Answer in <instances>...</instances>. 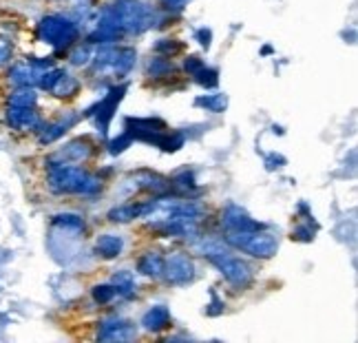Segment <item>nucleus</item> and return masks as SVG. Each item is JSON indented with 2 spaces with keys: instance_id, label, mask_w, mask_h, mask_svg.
<instances>
[{
  "instance_id": "nucleus-12",
  "label": "nucleus",
  "mask_w": 358,
  "mask_h": 343,
  "mask_svg": "<svg viewBox=\"0 0 358 343\" xmlns=\"http://www.w3.org/2000/svg\"><path fill=\"white\" fill-rule=\"evenodd\" d=\"M155 202H146V204H122L117 209L108 211V219L111 222H120V224H127V222H133L137 217H144L153 211Z\"/></svg>"
},
{
  "instance_id": "nucleus-5",
  "label": "nucleus",
  "mask_w": 358,
  "mask_h": 343,
  "mask_svg": "<svg viewBox=\"0 0 358 343\" xmlns=\"http://www.w3.org/2000/svg\"><path fill=\"white\" fill-rule=\"evenodd\" d=\"M208 259L219 270H222V274L226 277L228 284L237 286V288H245L248 284L252 281V268L248 266L245 262H241L239 257H232L230 253H226L224 248L208 255Z\"/></svg>"
},
{
  "instance_id": "nucleus-15",
  "label": "nucleus",
  "mask_w": 358,
  "mask_h": 343,
  "mask_svg": "<svg viewBox=\"0 0 358 343\" xmlns=\"http://www.w3.org/2000/svg\"><path fill=\"white\" fill-rule=\"evenodd\" d=\"M124 248V241L120 235H100L95 241V251L104 259H115Z\"/></svg>"
},
{
  "instance_id": "nucleus-20",
  "label": "nucleus",
  "mask_w": 358,
  "mask_h": 343,
  "mask_svg": "<svg viewBox=\"0 0 358 343\" xmlns=\"http://www.w3.org/2000/svg\"><path fill=\"white\" fill-rule=\"evenodd\" d=\"M78 89H80V82L73 76H69V74L62 71V76L58 78V82L53 85L51 93L58 95V98H73V95L78 93Z\"/></svg>"
},
{
  "instance_id": "nucleus-8",
  "label": "nucleus",
  "mask_w": 358,
  "mask_h": 343,
  "mask_svg": "<svg viewBox=\"0 0 358 343\" xmlns=\"http://www.w3.org/2000/svg\"><path fill=\"white\" fill-rule=\"evenodd\" d=\"M7 122H9V127L16 131H40V127H43L36 108H29V106H9Z\"/></svg>"
},
{
  "instance_id": "nucleus-30",
  "label": "nucleus",
  "mask_w": 358,
  "mask_h": 343,
  "mask_svg": "<svg viewBox=\"0 0 358 343\" xmlns=\"http://www.w3.org/2000/svg\"><path fill=\"white\" fill-rule=\"evenodd\" d=\"M182 49V45H169V40H162V43H157V51L164 53V56H175V53Z\"/></svg>"
},
{
  "instance_id": "nucleus-3",
  "label": "nucleus",
  "mask_w": 358,
  "mask_h": 343,
  "mask_svg": "<svg viewBox=\"0 0 358 343\" xmlns=\"http://www.w3.org/2000/svg\"><path fill=\"white\" fill-rule=\"evenodd\" d=\"M38 34L45 43L64 49L78 40V27L64 16H45L38 24Z\"/></svg>"
},
{
  "instance_id": "nucleus-33",
  "label": "nucleus",
  "mask_w": 358,
  "mask_h": 343,
  "mask_svg": "<svg viewBox=\"0 0 358 343\" xmlns=\"http://www.w3.org/2000/svg\"><path fill=\"white\" fill-rule=\"evenodd\" d=\"M292 235L296 237V239H303V241H310L312 239V232L308 230V228H296Z\"/></svg>"
},
{
  "instance_id": "nucleus-31",
  "label": "nucleus",
  "mask_w": 358,
  "mask_h": 343,
  "mask_svg": "<svg viewBox=\"0 0 358 343\" xmlns=\"http://www.w3.org/2000/svg\"><path fill=\"white\" fill-rule=\"evenodd\" d=\"M162 3H164V7L171 9V11H182L186 7L188 0H162Z\"/></svg>"
},
{
  "instance_id": "nucleus-16",
  "label": "nucleus",
  "mask_w": 358,
  "mask_h": 343,
  "mask_svg": "<svg viewBox=\"0 0 358 343\" xmlns=\"http://www.w3.org/2000/svg\"><path fill=\"white\" fill-rule=\"evenodd\" d=\"M137 270L146 274V277L157 279L164 272V257L159 253H146L140 257V262H137Z\"/></svg>"
},
{
  "instance_id": "nucleus-17",
  "label": "nucleus",
  "mask_w": 358,
  "mask_h": 343,
  "mask_svg": "<svg viewBox=\"0 0 358 343\" xmlns=\"http://www.w3.org/2000/svg\"><path fill=\"white\" fill-rule=\"evenodd\" d=\"M135 180L140 182V188H146L150 193H166L171 188V182L164 180L162 175H155V173H148V171H140L135 175Z\"/></svg>"
},
{
  "instance_id": "nucleus-27",
  "label": "nucleus",
  "mask_w": 358,
  "mask_h": 343,
  "mask_svg": "<svg viewBox=\"0 0 358 343\" xmlns=\"http://www.w3.org/2000/svg\"><path fill=\"white\" fill-rule=\"evenodd\" d=\"M201 106L206 108H210V111H224L226 108V95H210V98H206V100H199Z\"/></svg>"
},
{
  "instance_id": "nucleus-7",
  "label": "nucleus",
  "mask_w": 358,
  "mask_h": 343,
  "mask_svg": "<svg viewBox=\"0 0 358 343\" xmlns=\"http://www.w3.org/2000/svg\"><path fill=\"white\" fill-rule=\"evenodd\" d=\"M135 337H137L135 326L127 319H120V317L104 319L98 330L100 341H133Z\"/></svg>"
},
{
  "instance_id": "nucleus-13",
  "label": "nucleus",
  "mask_w": 358,
  "mask_h": 343,
  "mask_svg": "<svg viewBox=\"0 0 358 343\" xmlns=\"http://www.w3.org/2000/svg\"><path fill=\"white\" fill-rule=\"evenodd\" d=\"M142 326L146 328L148 332H162V330H166V328L171 326V312H169V308H164V306L150 308L144 314V317H142Z\"/></svg>"
},
{
  "instance_id": "nucleus-6",
  "label": "nucleus",
  "mask_w": 358,
  "mask_h": 343,
  "mask_svg": "<svg viewBox=\"0 0 358 343\" xmlns=\"http://www.w3.org/2000/svg\"><path fill=\"white\" fill-rule=\"evenodd\" d=\"M164 277L173 286H184L195 279V264L184 253H173L169 259H164Z\"/></svg>"
},
{
  "instance_id": "nucleus-2",
  "label": "nucleus",
  "mask_w": 358,
  "mask_h": 343,
  "mask_svg": "<svg viewBox=\"0 0 358 343\" xmlns=\"http://www.w3.org/2000/svg\"><path fill=\"white\" fill-rule=\"evenodd\" d=\"M226 241L235 248L252 255L257 259H270L277 255L279 251V239L266 232L264 228H257V230H239V232H230L226 235Z\"/></svg>"
},
{
  "instance_id": "nucleus-23",
  "label": "nucleus",
  "mask_w": 358,
  "mask_h": 343,
  "mask_svg": "<svg viewBox=\"0 0 358 343\" xmlns=\"http://www.w3.org/2000/svg\"><path fill=\"white\" fill-rule=\"evenodd\" d=\"M120 295V290L115 286H95L93 288V299L98 304H111V301Z\"/></svg>"
},
{
  "instance_id": "nucleus-32",
  "label": "nucleus",
  "mask_w": 358,
  "mask_h": 343,
  "mask_svg": "<svg viewBox=\"0 0 358 343\" xmlns=\"http://www.w3.org/2000/svg\"><path fill=\"white\" fill-rule=\"evenodd\" d=\"M201 66H203V62H201L199 58H188V60H186V71L192 74V76H195Z\"/></svg>"
},
{
  "instance_id": "nucleus-4",
  "label": "nucleus",
  "mask_w": 358,
  "mask_h": 343,
  "mask_svg": "<svg viewBox=\"0 0 358 343\" xmlns=\"http://www.w3.org/2000/svg\"><path fill=\"white\" fill-rule=\"evenodd\" d=\"M120 22H122V29L129 31V34H140L144 31L146 27H150L153 22V13L146 9V5H142L140 0H115L113 3Z\"/></svg>"
},
{
  "instance_id": "nucleus-22",
  "label": "nucleus",
  "mask_w": 358,
  "mask_h": 343,
  "mask_svg": "<svg viewBox=\"0 0 358 343\" xmlns=\"http://www.w3.org/2000/svg\"><path fill=\"white\" fill-rule=\"evenodd\" d=\"M173 74V62L169 58H153L148 62V76L153 78H164Z\"/></svg>"
},
{
  "instance_id": "nucleus-28",
  "label": "nucleus",
  "mask_w": 358,
  "mask_h": 343,
  "mask_svg": "<svg viewBox=\"0 0 358 343\" xmlns=\"http://www.w3.org/2000/svg\"><path fill=\"white\" fill-rule=\"evenodd\" d=\"M195 78H197L199 85H203V87H215L217 85V71H213V69L201 66L199 71L195 74Z\"/></svg>"
},
{
  "instance_id": "nucleus-10",
  "label": "nucleus",
  "mask_w": 358,
  "mask_h": 343,
  "mask_svg": "<svg viewBox=\"0 0 358 343\" xmlns=\"http://www.w3.org/2000/svg\"><path fill=\"white\" fill-rule=\"evenodd\" d=\"M222 224L226 226V230L230 232H239V230H257V228H264L259 222L248 217L245 211H241L239 206H228L222 215Z\"/></svg>"
},
{
  "instance_id": "nucleus-9",
  "label": "nucleus",
  "mask_w": 358,
  "mask_h": 343,
  "mask_svg": "<svg viewBox=\"0 0 358 343\" xmlns=\"http://www.w3.org/2000/svg\"><path fill=\"white\" fill-rule=\"evenodd\" d=\"M43 71H45V69L40 66L38 62H18V64L11 66L9 82H11V85H16V87H31L40 80Z\"/></svg>"
},
{
  "instance_id": "nucleus-25",
  "label": "nucleus",
  "mask_w": 358,
  "mask_h": 343,
  "mask_svg": "<svg viewBox=\"0 0 358 343\" xmlns=\"http://www.w3.org/2000/svg\"><path fill=\"white\" fill-rule=\"evenodd\" d=\"M113 286L120 290V295H129L135 288V279L131 272H117L113 277Z\"/></svg>"
},
{
  "instance_id": "nucleus-29",
  "label": "nucleus",
  "mask_w": 358,
  "mask_h": 343,
  "mask_svg": "<svg viewBox=\"0 0 358 343\" xmlns=\"http://www.w3.org/2000/svg\"><path fill=\"white\" fill-rule=\"evenodd\" d=\"M91 60V49L89 47H76V51L71 53V62L73 64H87Z\"/></svg>"
},
{
  "instance_id": "nucleus-21",
  "label": "nucleus",
  "mask_w": 358,
  "mask_h": 343,
  "mask_svg": "<svg viewBox=\"0 0 358 343\" xmlns=\"http://www.w3.org/2000/svg\"><path fill=\"white\" fill-rule=\"evenodd\" d=\"M135 51L133 49H117V58H115V64H113V74L115 76H127L133 64H135Z\"/></svg>"
},
{
  "instance_id": "nucleus-34",
  "label": "nucleus",
  "mask_w": 358,
  "mask_h": 343,
  "mask_svg": "<svg viewBox=\"0 0 358 343\" xmlns=\"http://www.w3.org/2000/svg\"><path fill=\"white\" fill-rule=\"evenodd\" d=\"M197 36H199V40H201V45H203V47H208V45H210V43H208V40H210V31H199Z\"/></svg>"
},
{
  "instance_id": "nucleus-18",
  "label": "nucleus",
  "mask_w": 358,
  "mask_h": 343,
  "mask_svg": "<svg viewBox=\"0 0 358 343\" xmlns=\"http://www.w3.org/2000/svg\"><path fill=\"white\" fill-rule=\"evenodd\" d=\"M122 93H124V87L122 89H113L111 93H108V98L98 106V120L102 118V125H100V129H102V133L106 131V127H108V120H111V115H113V108H115V104L120 102V98H122Z\"/></svg>"
},
{
  "instance_id": "nucleus-19",
  "label": "nucleus",
  "mask_w": 358,
  "mask_h": 343,
  "mask_svg": "<svg viewBox=\"0 0 358 343\" xmlns=\"http://www.w3.org/2000/svg\"><path fill=\"white\" fill-rule=\"evenodd\" d=\"M36 104H38V93L31 87H16V91L9 95V106H29V108H36Z\"/></svg>"
},
{
  "instance_id": "nucleus-11",
  "label": "nucleus",
  "mask_w": 358,
  "mask_h": 343,
  "mask_svg": "<svg viewBox=\"0 0 358 343\" xmlns=\"http://www.w3.org/2000/svg\"><path fill=\"white\" fill-rule=\"evenodd\" d=\"M91 155H93V144L89 140H73V142H69L53 160L62 162V164H82Z\"/></svg>"
},
{
  "instance_id": "nucleus-1",
  "label": "nucleus",
  "mask_w": 358,
  "mask_h": 343,
  "mask_svg": "<svg viewBox=\"0 0 358 343\" xmlns=\"http://www.w3.org/2000/svg\"><path fill=\"white\" fill-rule=\"evenodd\" d=\"M47 184L51 193L56 195H93L102 188V182L89 171L56 160L49 162Z\"/></svg>"
},
{
  "instance_id": "nucleus-14",
  "label": "nucleus",
  "mask_w": 358,
  "mask_h": 343,
  "mask_svg": "<svg viewBox=\"0 0 358 343\" xmlns=\"http://www.w3.org/2000/svg\"><path fill=\"white\" fill-rule=\"evenodd\" d=\"M76 115H69V118H62L58 122H53V125H47V127H40V142L43 144H51L56 142L58 137H62L69 129L76 125Z\"/></svg>"
},
{
  "instance_id": "nucleus-26",
  "label": "nucleus",
  "mask_w": 358,
  "mask_h": 343,
  "mask_svg": "<svg viewBox=\"0 0 358 343\" xmlns=\"http://www.w3.org/2000/svg\"><path fill=\"white\" fill-rule=\"evenodd\" d=\"M11 56H13V43L7 36L0 34V66L7 64L11 60Z\"/></svg>"
},
{
  "instance_id": "nucleus-24",
  "label": "nucleus",
  "mask_w": 358,
  "mask_h": 343,
  "mask_svg": "<svg viewBox=\"0 0 358 343\" xmlns=\"http://www.w3.org/2000/svg\"><path fill=\"white\" fill-rule=\"evenodd\" d=\"M53 224L62 228H71V230H85V222H82L78 215H56L53 217Z\"/></svg>"
}]
</instances>
